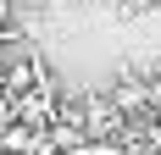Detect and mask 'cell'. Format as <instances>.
<instances>
[{
	"mask_svg": "<svg viewBox=\"0 0 161 155\" xmlns=\"http://www.w3.org/2000/svg\"><path fill=\"white\" fill-rule=\"evenodd\" d=\"M89 155H128V139H89Z\"/></svg>",
	"mask_w": 161,
	"mask_h": 155,
	"instance_id": "6da1fadb",
	"label": "cell"
},
{
	"mask_svg": "<svg viewBox=\"0 0 161 155\" xmlns=\"http://www.w3.org/2000/svg\"><path fill=\"white\" fill-rule=\"evenodd\" d=\"M11 11H17V0H0V28H11Z\"/></svg>",
	"mask_w": 161,
	"mask_h": 155,
	"instance_id": "7a4b0ae2",
	"label": "cell"
},
{
	"mask_svg": "<svg viewBox=\"0 0 161 155\" xmlns=\"http://www.w3.org/2000/svg\"><path fill=\"white\" fill-rule=\"evenodd\" d=\"M0 100H6V61H0Z\"/></svg>",
	"mask_w": 161,
	"mask_h": 155,
	"instance_id": "3957f363",
	"label": "cell"
},
{
	"mask_svg": "<svg viewBox=\"0 0 161 155\" xmlns=\"http://www.w3.org/2000/svg\"><path fill=\"white\" fill-rule=\"evenodd\" d=\"M156 127H161V105H156Z\"/></svg>",
	"mask_w": 161,
	"mask_h": 155,
	"instance_id": "277c9868",
	"label": "cell"
}]
</instances>
